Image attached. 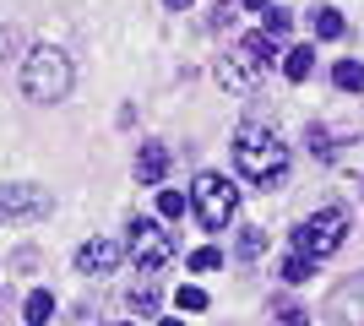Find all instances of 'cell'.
<instances>
[{
  "instance_id": "obj_23",
  "label": "cell",
  "mask_w": 364,
  "mask_h": 326,
  "mask_svg": "<svg viewBox=\"0 0 364 326\" xmlns=\"http://www.w3.org/2000/svg\"><path fill=\"white\" fill-rule=\"evenodd\" d=\"M310 153L332 163V141H326V131H321V125H310Z\"/></svg>"
},
{
  "instance_id": "obj_14",
  "label": "cell",
  "mask_w": 364,
  "mask_h": 326,
  "mask_svg": "<svg viewBox=\"0 0 364 326\" xmlns=\"http://www.w3.org/2000/svg\"><path fill=\"white\" fill-rule=\"evenodd\" d=\"M310 28H316V38H343V28H348V22H343V11H337V6H321Z\"/></svg>"
},
{
  "instance_id": "obj_27",
  "label": "cell",
  "mask_w": 364,
  "mask_h": 326,
  "mask_svg": "<svg viewBox=\"0 0 364 326\" xmlns=\"http://www.w3.org/2000/svg\"><path fill=\"white\" fill-rule=\"evenodd\" d=\"M65 326H92V315H87V310H82V315H76V321H65Z\"/></svg>"
},
{
  "instance_id": "obj_1",
  "label": "cell",
  "mask_w": 364,
  "mask_h": 326,
  "mask_svg": "<svg viewBox=\"0 0 364 326\" xmlns=\"http://www.w3.org/2000/svg\"><path fill=\"white\" fill-rule=\"evenodd\" d=\"M234 163L256 185H283V174H289V141L277 136L272 125H240L234 131Z\"/></svg>"
},
{
  "instance_id": "obj_13",
  "label": "cell",
  "mask_w": 364,
  "mask_h": 326,
  "mask_svg": "<svg viewBox=\"0 0 364 326\" xmlns=\"http://www.w3.org/2000/svg\"><path fill=\"white\" fill-rule=\"evenodd\" d=\"M310 71H316V49H310V44H299V49L283 55V77H289V82H304Z\"/></svg>"
},
{
  "instance_id": "obj_8",
  "label": "cell",
  "mask_w": 364,
  "mask_h": 326,
  "mask_svg": "<svg viewBox=\"0 0 364 326\" xmlns=\"http://www.w3.org/2000/svg\"><path fill=\"white\" fill-rule=\"evenodd\" d=\"M164 174H168V147L164 141H147L136 153V185H164Z\"/></svg>"
},
{
  "instance_id": "obj_18",
  "label": "cell",
  "mask_w": 364,
  "mask_h": 326,
  "mask_svg": "<svg viewBox=\"0 0 364 326\" xmlns=\"http://www.w3.org/2000/svg\"><path fill=\"white\" fill-rule=\"evenodd\" d=\"M289 28H294V11H283V6H267V28H261V33H267V38H283Z\"/></svg>"
},
{
  "instance_id": "obj_10",
  "label": "cell",
  "mask_w": 364,
  "mask_h": 326,
  "mask_svg": "<svg viewBox=\"0 0 364 326\" xmlns=\"http://www.w3.org/2000/svg\"><path fill=\"white\" fill-rule=\"evenodd\" d=\"M55 321V294L49 288H33L28 299H22V326H49Z\"/></svg>"
},
{
  "instance_id": "obj_31",
  "label": "cell",
  "mask_w": 364,
  "mask_h": 326,
  "mask_svg": "<svg viewBox=\"0 0 364 326\" xmlns=\"http://www.w3.org/2000/svg\"><path fill=\"white\" fill-rule=\"evenodd\" d=\"M125 326H136V321H125Z\"/></svg>"
},
{
  "instance_id": "obj_5",
  "label": "cell",
  "mask_w": 364,
  "mask_h": 326,
  "mask_svg": "<svg viewBox=\"0 0 364 326\" xmlns=\"http://www.w3.org/2000/svg\"><path fill=\"white\" fill-rule=\"evenodd\" d=\"M125 250H131L136 272H164V266L180 256L174 234H164V223H158V217H131V239H125Z\"/></svg>"
},
{
  "instance_id": "obj_12",
  "label": "cell",
  "mask_w": 364,
  "mask_h": 326,
  "mask_svg": "<svg viewBox=\"0 0 364 326\" xmlns=\"http://www.w3.org/2000/svg\"><path fill=\"white\" fill-rule=\"evenodd\" d=\"M326 310H332L337 321H348V310H353V315H364V278H353L348 288H337V294H332V305H326Z\"/></svg>"
},
{
  "instance_id": "obj_28",
  "label": "cell",
  "mask_w": 364,
  "mask_h": 326,
  "mask_svg": "<svg viewBox=\"0 0 364 326\" xmlns=\"http://www.w3.org/2000/svg\"><path fill=\"white\" fill-rule=\"evenodd\" d=\"M164 6H168V11H185V6H191V0H164Z\"/></svg>"
},
{
  "instance_id": "obj_15",
  "label": "cell",
  "mask_w": 364,
  "mask_h": 326,
  "mask_svg": "<svg viewBox=\"0 0 364 326\" xmlns=\"http://www.w3.org/2000/svg\"><path fill=\"white\" fill-rule=\"evenodd\" d=\"M332 82L343 87V93H364V65H359V60H337Z\"/></svg>"
},
{
  "instance_id": "obj_26",
  "label": "cell",
  "mask_w": 364,
  "mask_h": 326,
  "mask_svg": "<svg viewBox=\"0 0 364 326\" xmlns=\"http://www.w3.org/2000/svg\"><path fill=\"white\" fill-rule=\"evenodd\" d=\"M245 11H267V0H240Z\"/></svg>"
},
{
  "instance_id": "obj_16",
  "label": "cell",
  "mask_w": 364,
  "mask_h": 326,
  "mask_svg": "<svg viewBox=\"0 0 364 326\" xmlns=\"http://www.w3.org/2000/svg\"><path fill=\"white\" fill-rule=\"evenodd\" d=\"M185 212H191V196H180V190H164V196H158V217H164V223H180Z\"/></svg>"
},
{
  "instance_id": "obj_30",
  "label": "cell",
  "mask_w": 364,
  "mask_h": 326,
  "mask_svg": "<svg viewBox=\"0 0 364 326\" xmlns=\"http://www.w3.org/2000/svg\"><path fill=\"white\" fill-rule=\"evenodd\" d=\"M164 326H185V321H164Z\"/></svg>"
},
{
  "instance_id": "obj_21",
  "label": "cell",
  "mask_w": 364,
  "mask_h": 326,
  "mask_svg": "<svg viewBox=\"0 0 364 326\" xmlns=\"http://www.w3.org/2000/svg\"><path fill=\"white\" fill-rule=\"evenodd\" d=\"M131 310H141V315H152V310H158V288H152V283H141L136 294H131Z\"/></svg>"
},
{
  "instance_id": "obj_2",
  "label": "cell",
  "mask_w": 364,
  "mask_h": 326,
  "mask_svg": "<svg viewBox=\"0 0 364 326\" xmlns=\"http://www.w3.org/2000/svg\"><path fill=\"white\" fill-rule=\"evenodd\" d=\"M22 93L33 104H60L71 93V60H65V49H55V44L33 49L28 60H22Z\"/></svg>"
},
{
  "instance_id": "obj_9",
  "label": "cell",
  "mask_w": 364,
  "mask_h": 326,
  "mask_svg": "<svg viewBox=\"0 0 364 326\" xmlns=\"http://www.w3.org/2000/svg\"><path fill=\"white\" fill-rule=\"evenodd\" d=\"M218 82L234 87V93H245V87H256V65L245 60V55H228V60H218Z\"/></svg>"
},
{
  "instance_id": "obj_19",
  "label": "cell",
  "mask_w": 364,
  "mask_h": 326,
  "mask_svg": "<svg viewBox=\"0 0 364 326\" xmlns=\"http://www.w3.org/2000/svg\"><path fill=\"white\" fill-rule=\"evenodd\" d=\"M261 250H267V234L261 229H240V261H256Z\"/></svg>"
},
{
  "instance_id": "obj_3",
  "label": "cell",
  "mask_w": 364,
  "mask_h": 326,
  "mask_svg": "<svg viewBox=\"0 0 364 326\" xmlns=\"http://www.w3.org/2000/svg\"><path fill=\"white\" fill-rule=\"evenodd\" d=\"M348 229H353L348 207H321V212H310L299 229H294V250H299V256H310V261H326V256H337V250H343Z\"/></svg>"
},
{
  "instance_id": "obj_25",
  "label": "cell",
  "mask_w": 364,
  "mask_h": 326,
  "mask_svg": "<svg viewBox=\"0 0 364 326\" xmlns=\"http://www.w3.org/2000/svg\"><path fill=\"white\" fill-rule=\"evenodd\" d=\"M283 326H310V315H299V310H294V315H283Z\"/></svg>"
},
{
  "instance_id": "obj_22",
  "label": "cell",
  "mask_w": 364,
  "mask_h": 326,
  "mask_svg": "<svg viewBox=\"0 0 364 326\" xmlns=\"http://www.w3.org/2000/svg\"><path fill=\"white\" fill-rule=\"evenodd\" d=\"M174 299H180V310H207V294H201L196 283H185V288H180Z\"/></svg>"
},
{
  "instance_id": "obj_11",
  "label": "cell",
  "mask_w": 364,
  "mask_h": 326,
  "mask_svg": "<svg viewBox=\"0 0 364 326\" xmlns=\"http://www.w3.org/2000/svg\"><path fill=\"white\" fill-rule=\"evenodd\" d=\"M240 55H245V60H250V65H256V71H267V65L277 60V38H267V33H245Z\"/></svg>"
},
{
  "instance_id": "obj_7",
  "label": "cell",
  "mask_w": 364,
  "mask_h": 326,
  "mask_svg": "<svg viewBox=\"0 0 364 326\" xmlns=\"http://www.w3.org/2000/svg\"><path fill=\"white\" fill-rule=\"evenodd\" d=\"M125 250L114 245V239H87V245L76 250V272H87V278H109L114 266H120Z\"/></svg>"
},
{
  "instance_id": "obj_20",
  "label": "cell",
  "mask_w": 364,
  "mask_h": 326,
  "mask_svg": "<svg viewBox=\"0 0 364 326\" xmlns=\"http://www.w3.org/2000/svg\"><path fill=\"white\" fill-rule=\"evenodd\" d=\"M218 266H223V256H218L213 245H207V250H191V272H218Z\"/></svg>"
},
{
  "instance_id": "obj_29",
  "label": "cell",
  "mask_w": 364,
  "mask_h": 326,
  "mask_svg": "<svg viewBox=\"0 0 364 326\" xmlns=\"http://www.w3.org/2000/svg\"><path fill=\"white\" fill-rule=\"evenodd\" d=\"M0 315H6V294H0ZM0 326H6V321H0Z\"/></svg>"
},
{
  "instance_id": "obj_24",
  "label": "cell",
  "mask_w": 364,
  "mask_h": 326,
  "mask_svg": "<svg viewBox=\"0 0 364 326\" xmlns=\"http://www.w3.org/2000/svg\"><path fill=\"white\" fill-rule=\"evenodd\" d=\"M6 55H11V28L0 22V60H6Z\"/></svg>"
},
{
  "instance_id": "obj_4",
  "label": "cell",
  "mask_w": 364,
  "mask_h": 326,
  "mask_svg": "<svg viewBox=\"0 0 364 326\" xmlns=\"http://www.w3.org/2000/svg\"><path fill=\"white\" fill-rule=\"evenodd\" d=\"M191 207H196L201 229L207 234H223L228 217H234V207H240V190H234V180H223V174H196V185H191Z\"/></svg>"
},
{
  "instance_id": "obj_6",
  "label": "cell",
  "mask_w": 364,
  "mask_h": 326,
  "mask_svg": "<svg viewBox=\"0 0 364 326\" xmlns=\"http://www.w3.org/2000/svg\"><path fill=\"white\" fill-rule=\"evenodd\" d=\"M0 217H6V223L49 217V190H44V185H28V180H16V185H0Z\"/></svg>"
},
{
  "instance_id": "obj_17",
  "label": "cell",
  "mask_w": 364,
  "mask_h": 326,
  "mask_svg": "<svg viewBox=\"0 0 364 326\" xmlns=\"http://www.w3.org/2000/svg\"><path fill=\"white\" fill-rule=\"evenodd\" d=\"M310 272H316V261H310V256H299V250L283 261V283H310Z\"/></svg>"
}]
</instances>
